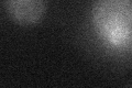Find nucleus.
Wrapping results in <instances>:
<instances>
[{
	"label": "nucleus",
	"instance_id": "f03ea898",
	"mask_svg": "<svg viewBox=\"0 0 132 88\" xmlns=\"http://www.w3.org/2000/svg\"><path fill=\"white\" fill-rule=\"evenodd\" d=\"M7 17L20 27H34L44 19L46 0H2Z\"/></svg>",
	"mask_w": 132,
	"mask_h": 88
},
{
	"label": "nucleus",
	"instance_id": "f257e3e1",
	"mask_svg": "<svg viewBox=\"0 0 132 88\" xmlns=\"http://www.w3.org/2000/svg\"><path fill=\"white\" fill-rule=\"evenodd\" d=\"M89 21L94 35L107 50L132 49V0H94Z\"/></svg>",
	"mask_w": 132,
	"mask_h": 88
}]
</instances>
